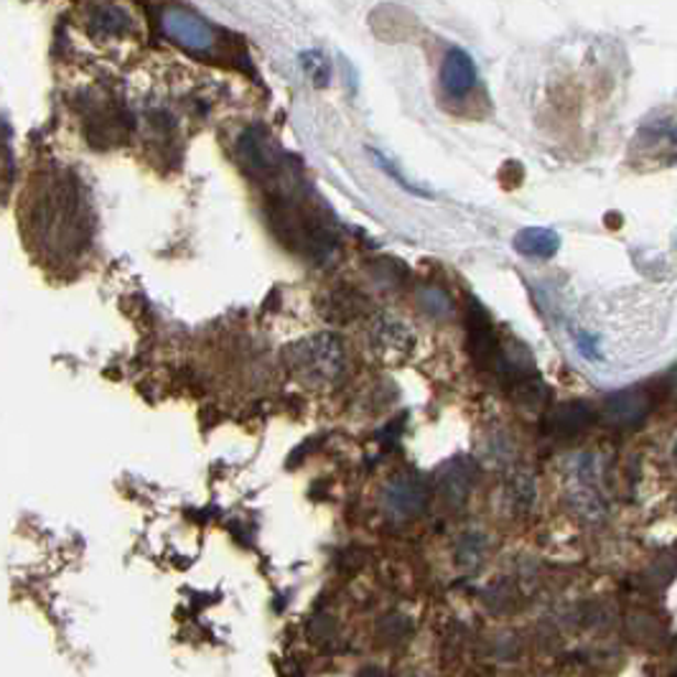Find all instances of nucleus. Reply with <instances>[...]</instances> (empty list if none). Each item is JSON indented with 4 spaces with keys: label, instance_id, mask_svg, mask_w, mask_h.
<instances>
[{
    "label": "nucleus",
    "instance_id": "1",
    "mask_svg": "<svg viewBox=\"0 0 677 677\" xmlns=\"http://www.w3.org/2000/svg\"><path fill=\"white\" fill-rule=\"evenodd\" d=\"M85 217L79 186L75 182L59 184L39 197L34 230L41 234V244L52 252H79L89 240Z\"/></svg>",
    "mask_w": 677,
    "mask_h": 677
},
{
    "label": "nucleus",
    "instance_id": "2",
    "mask_svg": "<svg viewBox=\"0 0 677 677\" xmlns=\"http://www.w3.org/2000/svg\"><path fill=\"white\" fill-rule=\"evenodd\" d=\"M285 354H288L285 359L291 372L308 387L337 385L347 367L345 345L334 334H314L301 339Z\"/></svg>",
    "mask_w": 677,
    "mask_h": 677
},
{
    "label": "nucleus",
    "instance_id": "3",
    "mask_svg": "<svg viewBox=\"0 0 677 677\" xmlns=\"http://www.w3.org/2000/svg\"><path fill=\"white\" fill-rule=\"evenodd\" d=\"M161 26L163 34L176 41L178 46L189 48V52H209L217 44L215 29L207 21H201L199 15L184 11V8H166L161 13Z\"/></svg>",
    "mask_w": 677,
    "mask_h": 677
},
{
    "label": "nucleus",
    "instance_id": "4",
    "mask_svg": "<svg viewBox=\"0 0 677 677\" xmlns=\"http://www.w3.org/2000/svg\"><path fill=\"white\" fill-rule=\"evenodd\" d=\"M477 481V463L467 456H456L440 467L436 474V489L448 507H461L469 500L471 487Z\"/></svg>",
    "mask_w": 677,
    "mask_h": 677
},
{
    "label": "nucleus",
    "instance_id": "5",
    "mask_svg": "<svg viewBox=\"0 0 677 677\" xmlns=\"http://www.w3.org/2000/svg\"><path fill=\"white\" fill-rule=\"evenodd\" d=\"M469 324V354L474 362L487 370V367H494L496 359L502 354L500 339H496L494 326L489 321V316L484 308L479 306V301H471V308L467 314Z\"/></svg>",
    "mask_w": 677,
    "mask_h": 677
},
{
    "label": "nucleus",
    "instance_id": "6",
    "mask_svg": "<svg viewBox=\"0 0 677 677\" xmlns=\"http://www.w3.org/2000/svg\"><path fill=\"white\" fill-rule=\"evenodd\" d=\"M428 502V487L418 477L397 474L385 489V507L400 520L415 517Z\"/></svg>",
    "mask_w": 677,
    "mask_h": 677
},
{
    "label": "nucleus",
    "instance_id": "7",
    "mask_svg": "<svg viewBox=\"0 0 677 677\" xmlns=\"http://www.w3.org/2000/svg\"><path fill=\"white\" fill-rule=\"evenodd\" d=\"M440 85L446 95L463 97L469 95L477 85V64L463 48H448L444 56V67H440Z\"/></svg>",
    "mask_w": 677,
    "mask_h": 677
},
{
    "label": "nucleus",
    "instance_id": "8",
    "mask_svg": "<svg viewBox=\"0 0 677 677\" xmlns=\"http://www.w3.org/2000/svg\"><path fill=\"white\" fill-rule=\"evenodd\" d=\"M649 411H652V397L644 393V390H630V393H619L614 397H609L603 415H607L611 426L632 428L640 426V423L649 415Z\"/></svg>",
    "mask_w": 677,
    "mask_h": 677
},
{
    "label": "nucleus",
    "instance_id": "9",
    "mask_svg": "<svg viewBox=\"0 0 677 677\" xmlns=\"http://www.w3.org/2000/svg\"><path fill=\"white\" fill-rule=\"evenodd\" d=\"M593 423V411L586 403H563L545 418V434L556 438H576Z\"/></svg>",
    "mask_w": 677,
    "mask_h": 677
},
{
    "label": "nucleus",
    "instance_id": "10",
    "mask_svg": "<svg viewBox=\"0 0 677 677\" xmlns=\"http://www.w3.org/2000/svg\"><path fill=\"white\" fill-rule=\"evenodd\" d=\"M372 341L380 357H407L413 347L411 331H407L403 324L385 319L372 329Z\"/></svg>",
    "mask_w": 677,
    "mask_h": 677
},
{
    "label": "nucleus",
    "instance_id": "11",
    "mask_svg": "<svg viewBox=\"0 0 677 677\" xmlns=\"http://www.w3.org/2000/svg\"><path fill=\"white\" fill-rule=\"evenodd\" d=\"M515 250L525 258H553L560 248L558 232L545 230V227H527L515 234Z\"/></svg>",
    "mask_w": 677,
    "mask_h": 677
},
{
    "label": "nucleus",
    "instance_id": "12",
    "mask_svg": "<svg viewBox=\"0 0 677 677\" xmlns=\"http://www.w3.org/2000/svg\"><path fill=\"white\" fill-rule=\"evenodd\" d=\"M92 29L100 36H125L133 29V15L120 6H102L92 15Z\"/></svg>",
    "mask_w": 677,
    "mask_h": 677
},
{
    "label": "nucleus",
    "instance_id": "13",
    "mask_svg": "<svg viewBox=\"0 0 677 677\" xmlns=\"http://www.w3.org/2000/svg\"><path fill=\"white\" fill-rule=\"evenodd\" d=\"M370 156H372V161H374V163H378V168H380V171H385V174H387L390 178H393V182L400 186V189L407 192V194H413V197H421V199H434V194L426 192V189H421L418 184H413L411 178L400 174V168L395 166L393 161H390V159L385 156V153H380L378 149H370Z\"/></svg>",
    "mask_w": 677,
    "mask_h": 677
},
{
    "label": "nucleus",
    "instance_id": "14",
    "mask_svg": "<svg viewBox=\"0 0 677 677\" xmlns=\"http://www.w3.org/2000/svg\"><path fill=\"white\" fill-rule=\"evenodd\" d=\"M301 67L306 69V75L312 77L316 87H326L331 79V64L326 59V54H321L319 48H312V52L301 54Z\"/></svg>",
    "mask_w": 677,
    "mask_h": 677
},
{
    "label": "nucleus",
    "instance_id": "15",
    "mask_svg": "<svg viewBox=\"0 0 677 677\" xmlns=\"http://www.w3.org/2000/svg\"><path fill=\"white\" fill-rule=\"evenodd\" d=\"M421 301L430 316H440V319H444V316H451L454 312L451 298H448L444 291H423Z\"/></svg>",
    "mask_w": 677,
    "mask_h": 677
},
{
    "label": "nucleus",
    "instance_id": "16",
    "mask_svg": "<svg viewBox=\"0 0 677 677\" xmlns=\"http://www.w3.org/2000/svg\"><path fill=\"white\" fill-rule=\"evenodd\" d=\"M675 456H677V446H675Z\"/></svg>",
    "mask_w": 677,
    "mask_h": 677
}]
</instances>
